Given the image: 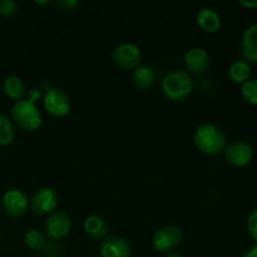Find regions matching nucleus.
<instances>
[{"label":"nucleus","instance_id":"obj_1","mask_svg":"<svg viewBox=\"0 0 257 257\" xmlns=\"http://www.w3.org/2000/svg\"><path fill=\"white\" fill-rule=\"evenodd\" d=\"M193 142L200 152L207 156H217L227 147L226 136L222 131L212 123H205L196 128Z\"/></svg>","mask_w":257,"mask_h":257},{"label":"nucleus","instance_id":"obj_2","mask_svg":"<svg viewBox=\"0 0 257 257\" xmlns=\"http://www.w3.org/2000/svg\"><path fill=\"white\" fill-rule=\"evenodd\" d=\"M193 88L192 77L185 70H172L162 80V92L172 102H183L190 97Z\"/></svg>","mask_w":257,"mask_h":257},{"label":"nucleus","instance_id":"obj_3","mask_svg":"<svg viewBox=\"0 0 257 257\" xmlns=\"http://www.w3.org/2000/svg\"><path fill=\"white\" fill-rule=\"evenodd\" d=\"M12 118L20 130L27 132L38 131L43 124L42 113L39 112L37 105L28 102L27 99L14 103L12 107Z\"/></svg>","mask_w":257,"mask_h":257},{"label":"nucleus","instance_id":"obj_4","mask_svg":"<svg viewBox=\"0 0 257 257\" xmlns=\"http://www.w3.org/2000/svg\"><path fill=\"white\" fill-rule=\"evenodd\" d=\"M183 241V232L178 226L167 225L153 235V247L161 253H171Z\"/></svg>","mask_w":257,"mask_h":257},{"label":"nucleus","instance_id":"obj_5","mask_svg":"<svg viewBox=\"0 0 257 257\" xmlns=\"http://www.w3.org/2000/svg\"><path fill=\"white\" fill-rule=\"evenodd\" d=\"M112 60L123 70H135L142 62L141 49L132 43H122L113 48Z\"/></svg>","mask_w":257,"mask_h":257},{"label":"nucleus","instance_id":"obj_6","mask_svg":"<svg viewBox=\"0 0 257 257\" xmlns=\"http://www.w3.org/2000/svg\"><path fill=\"white\" fill-rule=\"evenodd\" d=\"M44 108L53 117H64L70 112V98L60 88H49L44 94Z\"/></svg>","mask_w":257,"mask_h":257},{"label":"nucleus","instance_id":"obj_7","mask_svg":"<svg viewBox=\"0 0 257 257\" xmlns=\"http://www.w3.org/2000/svg\"><path fill=\"white\" fill-rule=\"evenodd\" d=\"M58 201L59 197L57 191L50 187H43L33 195L30 200V208L38 216L50 215L57 210Z\"/></svg>","mask_w":257,"mask_h":257},{"label":"nucleus","instance_id":"obj_8","mask_svg":"<svg viewBox=\"0 0 257 257\" xmlns=\"http://www.w3.org/2000/svg\"><path fill=\"white\" fill-rule=\"evenodd\" d=\"M72 228V218L65 211H54L48 216L44 225L47 236L52 240L64 238Z\"/></svg>","mask_w":257,"mask_h":257},{"label":"nucleus","instance_id":"obj_9","mask_svg":"<svg viewBox=\"0 0 257 257\" xmlns=\"http://www.w3.org/2000/svg\"><path fill=\"white\" fill-rule=\"evenodd\" d=\"M28 205L29 201L27 195L18 188L8 190L3 196V207L5 212L12 217H20L24 215L28 210Z\"/></svg>","mask_w":257,"mask_h":257},{"label":"nucleus","instance_id":"obj_10","mask_svg":"<svg viewBox=\"0 0 257 257\" xmlns=\"http://www.w3.org/2000/svg\"><path fill=\"white\" fill-rule=\"evenodd\" d=\"M225 157L230 165L235 167H243V166H247L252 160L253 150L247 142L236 141L226 147Z\"/></svg>","mask_w":257,"mask_h":257},{"label":"nucleus","instance_id":"obj_11","mask_svg":"<svg viewBox=\"0 0 257 257\" xmlns=\"http://www.w3.org/2000/svg\"><path fill=\"white\" fill-rule=\"evenodd\" d=\"M102 257H131L132 250L125 238L117 235H108L100 245Z\"/></svg>","mask_w":257,"mask_h":257},{"label":"nucleus","instance_id":"obj_12","mask_svg":"<svg viewBox=\"0 0 257 257\" xmlns=\"http://www.w3.org/2000/svg\"><path fill=\"white\" fill-rule=\"evenodd\" d=\"M183 62H185L186 69L195 74H202L210 67V57L207 52L198 47L188 50L185 54Z\"/></svg>","mask_w":257,"mask_h":257},{"label":"nucleus","instance_id":"obj_13","mask_svg":"<svg viewBox=\"0 0 257 257\" xmlns=\"http://www.w3.org/2000/svg\"><path fill=\"white\" fill-rule=\"evenodd\" d=\"M241 53L246 62L257 63V23L243 32L241 39Z\"/></svg>","mask_w":257,"mask_h":257},{"label":"nucleus","instance_id":"obj_14","mask_svg":"<svg viewBox=\"0 0 257 257\" xmlns=\"http://www.w3.org/2000/svg\"><path fill=\"white\" fill-rule=\"evenodd\" d=\"M197 24L203 32L206 33H216L221 29V18L218 13L213 8L205 7L198 10L197 13Z\"/></svg>","mask_w":257,"mask_h":257},{"label":"nucleus","instance_id":"obj_15","mask_svg":"<svg viewBox=\"0 0 257 257\" xmlns=\"http://www.w3.org/2000/svg\"><path fill=\"white\" fill-rule=\"evenodd\" d=\"M83 228H84L85 233L90 238L97 241L104 240L108 236V231H109V226H108L107 221L97 215H92L85 218Z\"/></svg>","mask_w":257,"mask_h":257},{"label":"nucleus","instance_id":"obj_16","mask_svg":"<svg viewBox=\"0 0 257 257\" xmlns=\"http://www.w3.org/2000/svg\"><path fill=\"white\" fill-rule=\"evenodd\" d=\"M156 77H157V73H156L155 68H152L151 65H140L133 72L132 80L137 89L146 90L152 87Z\"/></svg>","mask_w":257,"mask_h":257},{"label":"nucleus","instance_id":"obj_17","mask_svg":"<svg viewBox=\"0 0 257 257\" xmlns=\"http://www.w3.org/2000/svg\"><path fill=\"white\" fill-rule=\"evenodd\" d=\"M3 92L9 99L18 102V100H22V98L24 97L27 88H25L24 82L19 77L9 75V77L5 78L4 83H3Z\"/></svg>","mask_w":257,"mask_h":257},{"label":"nucleus","instance_id":"obj_18","mask_svg":"<svg viewBox=\"0 0 257 257\" xmlns=\"http://www.w3.org/2000/svg\"><path fill=\"white\" fill-rule=\"evenodd\" d=\"M251 75V67L248 62L245 59H240L233 62L228 68V78L232 80L233 83H240L243 84L247 82L248 78Z\"/></svg>","mask_w":257,"mask_h":257},{"label":"nucleus","instance_id":"obj_19","mask_svg":"<svg viewBox=\"0 0 257 257\" xmlns=\"http://www.w3.org/2000/svg\"><path fill=\"white\" fill-rule=\"evenodd\" d=\"M15 138L14 127L12 120L4 114H0V147H7L12 145Z\"/></svg>","mask_w":257,"mask_h":257},{"label":"nucleus","instance_id":"obj_20","mask_svg":"<svg viewBox=\"0 0 257 257\" xmlns=\"http://www.w3.org/2000/svg\"><path fill=\"white\" fill-rule=\"evenodd\" d=\"M24 242L30 250L40 251L45 247V236L37 228H30L25 232Z\"/></svg>","mask_w":257,"mask_h":257},{"label":"nucleus","instance_id":"obj_21","mask_svg":"<svg viewBox=\"0 0 257 257\" xmlns=\"http://www.w3.org/2000/svg\"><path fill=\"white\" fill-rule=\"evenodd\" d=\"M241 93L242 97L247 103L252 105H257V78L248 79L241 87Z\"/></svg>","mask_w":257,"mask_h":257},{"label":"nucleus","instance_id":"obj_22","mask_svg":"<svg viewBox=\"0 0 257 257\" xmlns=\"http://www.w3.org/2000/svg\"><path fill=\"white\" fill-rule=\"evenodd\" d=\"M18 4L14 0H0V15L4 18H12L17 14Z\"/></svg>","mask_w":257,"mask_h":257},{"label":"nucleus","instance_id":"obj_23","mask_svg":"<svg viewBox=\"0 0 257 257\" xmlns=\"http://www.w3.org/2000/svg\"><path fill=\"white\" fill-rule=\"evenodd\" d=\"M247 228L251 237L255 241H257V208H255V210L250 213V216H248Z\"/></svg>","mask_w":257,"mask_h":257},{"label":"nucleus","instance_id":"obj_24","mask_svg":"<svg viewBox=\"0 0 257 257\" xmlns=\"http://www.w3.org/2000/svg\"><path fill=\"white\" fill-rule=\"evenodd\" d=\"M54 5L60 10H72L79 5V0H58Z\"/></svg>","mask_w":257,"mask_h":257},{"label":"nucleus","instance_id":"obj_25","mask_svg":"<svg viewBox=\"0 0 257 257\" xmlns=\"http://www.w3.org/2000/svg\"><path fill=\"white\" fill-rule=\"evenodd\" d=\"M40 97H42V93H40V89H38V88H30V89L28 90V102L35 104V102L39 100Z\"/></svg>","mask_w":257,"mask_h":257},{"label":"nucleus","instance_id":"obj_26","mask_svg":"<svg viewBox=\"0 0 257 257\" xmlns=\"http://www.w3.org/2000/svg\"><path fill=\"white\" fill-rule=\"evenodd\" d=\"M238 4L242 5V7L248 8V9H253V8H257V0L256 2H246V0H240Z\"/></svg>","mask_w":257,"mask_h":257},{"label":"nucleus","instance_id":"obj_27","mask_svg":"<svg viewBox=\"0 0 257 257\" xmlns=\"http://www.w3.org/2000/svg\"><path fill=\"white\" fill-rule=\"evenodd\" d=\"M243 257H257V245L248 248V250L243 253Z\"/></svg>","mask_w":257,"mask_h":257},{"label":"nucleus","instance_id":"obj_28","mask_svg":"<svg viewBox=\"0 0 257 257\" xmlns=\"http://www.w3.org/2000/svg\"><path fill=\"white\" fill-rule=\"evenodd\" d=\"M166 257H183L182 255H180V253H175V252H171V253H167V256Z\"/></svg>","mask_w":257,"mask_h":257},{"label":"nucleus","instance_id":"obj_29","mask_svg":"<svg viewBox=\"0 0 257 257\" xmlns=\"http://www.w3.org/2000/svg\"><path fill=\"white\" fill-rule=\"evenodd\" d=\"M35 3H37V4H42V5H48V4H50V2H38V0H37V2H35Z\"/></svg>","mask_w":257,"mask_h":257}]
</instances>
